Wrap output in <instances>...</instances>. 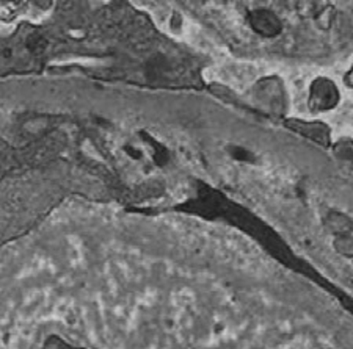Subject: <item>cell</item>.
I'll use <instances>...</instances> for the list:
<instances>
[{
  "label": "cell",
  "instance_id": "1",
  "mask_svg": "<svg viewBox=\"0 0 353 349\" xmlns=\"http://www.w3.org/2000/svg\"><path fill=\"white\" fill-rule=\"evenodd\" d=\"M338 102V89L330 80L321 78L311 87L310 105L314 112H327Z\"/></svg>",
  "mask_w": 353,
  "mask_h": 349
},
{
  "label": "cell",
  "instance_id": "2",
  "mask_svg": "<svg viewBox=\"0 0 353 349\" xmlns=\"http://www.w3.org/2000/svg\"><path fill=\"white\" fill-rule=\"evenodd\" d=\"M275 16L270 13H265V11H258L252 16V25L254 30H258L263 35H275V33L280 32V24Z\"/></svg>",
  "mask_w": 353,
  "mask_h": 349
},
{
  "label": "cell",
  "instance_id": "3",
  "mask_svg": "<svg viewBox=\"0 0 353 349\" xmlns=\"http://www.w3.org/2000/svg\"><path fill=\"white\" fill-rule=\"evenodd\" d=\"M290 127L294 130L300 131V134H303L306 136H310V138L316 140L317 142H322V145H325V140L328 138V134L330 130L325 127V125L322 124H314V123H301V121H292V124H289Z\"/></svg>",
  "mask_w": 353,
  "mask_h": 349
},
{
  "label": "cell",
  "instance_id": "4",
  "mask_svg": "<svg viewBox=\"0 0 353 349\" xmlns=\"http://www.w3.org/2000/svg\"><path fill=\"white\" fill-rule=\"evenodd\" d=\"M336 248L347 255H353V238H343L336 242Z\"/></svg>",
  "mask_w": 353,
  "mask_h": 349
},
{
  "label": "cell",
  "instance_id": "5",
  "mask_svg": "<svg viewBox=\"0 0 353 349\" xmlns=\"http://www.w3.org/2000/svg\"><path fill=\"white\" fill-rule=\"evenodd\" d=\"M345 82H347V85H349V88H352V89H353V67H352V70L349 71V74H347Z\"/></svg>",
  "mask_w": 353,
  "mask_h": 349
}]
</instances>
